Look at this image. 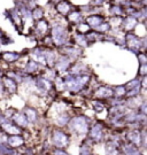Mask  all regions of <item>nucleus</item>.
I'll return each mask as SVG.
<instances>
[{"instance_id":"nucleus-1","label":"nucleus","mask_w":147,"mask_h":155,"mask_svg":"<svg viewBox=\"0 0 147 155\" xmlns=\"http://www.w3.org/2000/svg\"><path fill=\"white\" fill-rule=\"evenodd\" d=\"M60 140H62V143L65 144V136H63V134H62V133H60V132H58V133H56V137H54V141L59 145Z\"/></svg>"},{"instance_id":"nucleus-2","label":"nucleus","mask_w":147,"mask_h":155,"mask_svg":"<svg viewBox=\"0 0 147 155\" xmlns=\"http://www.w3.org/2000/svg\"><path fill=\"white\" fill-rule=\"evenodd\" d=\"M9 143H11L12 145L14 144V139L12 138L11 140H9ZM15 143H18V144H21V143H22V140H21V139H16V140H15Z\"/></svg>"}]
</instances>
